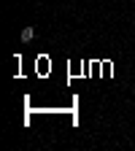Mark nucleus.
I'll use <instances>...</instances> for the list:
<instances>
[{
	"label": "nucleus",
	"mask_w": 135,
	"mask_h": 151,
	"mask_svg": "<svg viewBox=\"0 0 135 151\" xmlns=\"http://www.w3.org/2000/svg\"><path fill=\"white\" fill-rule=\"evenodd\" d=\"M32 38H35V30H32V27H25V30H22V41H25V43H30Z\"/></svg>",
	"instance_id": "obj_1"
}]
</instances>
